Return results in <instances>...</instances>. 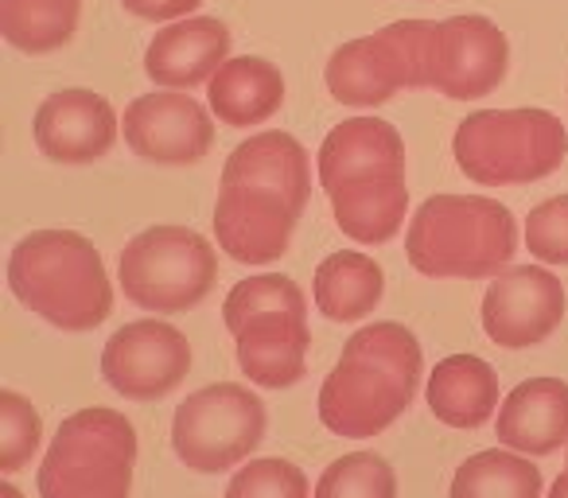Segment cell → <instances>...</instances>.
Segmentation results:
<instances>
[{
	"label": "cell",
	"mask_w": 568,
	"mask_h": 498,
	"mask_svg": "<svg viewBox=\"0 0 568 498\" xmlns=\"http://www.w3.org/2000/svg\"><path fill=\"white\" fill-rule=\"evenodd\" d=\"M510 67V43L487 17H452L436 24L428 87L452 102H475L498 90Z\"/></svg>",
	"instance_id": "30bf717a"
},
{
	"label": "cell",
	"mask_w": 568,
	"mask_h": 498,
	"mask_svg": "<svg viewBox=\"0 0 568 498\" xmlns=\"http://www.w3.org/2000/svg\"><path fill=\"white\" fill-rule=\"evenodd\" d=\"M0 498H24V495H20V490L12 487V482H0Z\"/></svg>",
	"instance_id": "d6a6232c"
},
{
	"label": "cell",
	"mask_w": 568,
	"mask_h": 498,
	"mask_svg": "<svg viewBox=\"0 0 568 498\" xmlns=\"http://www.w3.org/2000/svg\"><path fill=\"white\" fill-rule=\"evenodd\" d=\"M125 144L149 164H199L214 144L211 113L183 90H156L125 105L121 118Z\"/></svg>",
	"instance_id": "7c38bea8"
},
{
	"label": "cell",
	"mask_w": 568,
	"mask_h": 498,
	"mask_svg": "<svg viewBox=\"0 0 568 498\" xmlns=\"http://www.w3.org/2000/svg\"><path fill=\"white\" fill-rule=\"evenodd\" d=\"M335 226L358 245H386L397 237L409 214V187L405 180H374L358 187H343L327 195Z\"/></svg>",
	"instance_id": "603a6c76"
},
{
	"label": "cell",
	"mask_w": 568,
	"mask_h": 498,
	"mask_svg": "<svg viewBox=\"0 0 568 498\" xmlns=\"http://www.w3.org/2000/svg\"><path fill=\"white\" fill-rule=\"evenodd\" d=\"M226 498H312V490L308 475L293 459L268 456L237 467L226 487Z\"/></svg>",
	"instance_id": "f1b7e54d"
},
{
	"label": "cell",
	"mask_w": 568,
	"mask_h": 498,
	"mask_svg": "<svg viewBox=\"0 0 568 498\" xmlns=\"http://www.w3.org/2000/svg\"><path fill=\"white\" fill-rule=\"evenodd\" d=\"M312 498H397V475L378 451H351L320 475Z\"/></svg>",
	"instance_id": "4316f807"
},
{
	"label": "cell",
	"mask_w": 568,
	"mask_h": 498,
	"mask_svg": "<svg viewBox=\"0 0 568 498\" xmlns=\"http://www.w3.org/2000/svg\"><path fill=\"white\" fill-rule=\"evenodd\" d=\"M203 0H121V9L133 12L141 20H156V24H175L187 20Z\"/></svg>",
	"instance_id": "4dcf8cb0"
},
{
	"label": "cell",
	"mask_w": 568,
	"mask_h": 498,
	"mask_svg": "<svg viewBox=\"0 0 568 498\" xmlns=\"http://www.w3.org/2000/svg\"><path fill=\"white\" fill-rule=\"evenodd\" d=\"M498 444L521 456H552L568 444V382L529 378L498 405Z\"/></svg>",
	"instance_id": "ac0fdd59"
},
{
	"label": "cell",
	"mask_w": 568,
	"mask_h": 498,
	"mask_svg": "<svg viewBox=\"0 0 568 498\" xmlns=\"http://www.w3.org/2000/svg\"><path fill=\"white\" fill-rule=\"evenodd\" d=\"M82 0H0V32L24 55H51L79 32Z\"/></svg>",
	"instance_id": "cb8c5ba5"
},
{
	"label": "cell",
	"mask_w": 568,
	"mask_h": 498,
	"mask_svg": "<svg viewBox=\"0 0 568 498\" xmlns=\"http://www.w3.org/2000/svg\"><path fill=\"white\" fill-rule=\"evenodd\" d=\"M219 254L191 226H149L121 250V288L144 312H191L211 296Z\"/></svg>",
	"instance_id": "8992f818"
},
{
	"label": "cell",
	"mask_w": 568,
	"mask_h": 498,
	"mask_svg": "<svg viewBox=\"0 0 568 498\" xmlns=\"http://www.w3.org/2000/svg\"><path fill=\"white\" fill-rule=\"evenodd\" d=\"M433 35V20H397L382 32L343 43L327 59V90L335 102L358 105V110L389 102L397 90H425Z\"/></svg>",
	"instance_id": "52a82bcc"
},
{
	"label": "cell",
	"mask_w": 568,
	"mask_h": 498,
	"mask_svg": "<svg viewBox=\"0 0 568 498\" xmlns=\"http://www.w3.org/2000/svg\"><path fill=\"white\" fill-rule=\"evenodd\" d=\"M261 316H308V301H304L301 285L281 273H261V277L237 281L230 288L226 304H222V319L226 332L237 335L250 319Z\"/></svg>",
	"instance_id": "484cf974"
},
{
	"label": "cell",
	"mask_w": 568,
	"mask_h": 498,
	"mask_svg": "<svg viewBox=\"0 0 568 498\" xmlns=\"http://www.w3.org/2000/svg\"><path fill=\"white\" fill-rule=\"evenodd\" d=\"M425 370L417 335L405 324H371L343 347L335 370L320 389V420L335 436H382L413 405Z\"/></svg>",
	"instance_id": "6da1fadb"
},
{
	"label": "cell",
	"mask_w": 568,
	"mask_h": 498,
	"mask_svg": "<svg viewBox=\"0 0 568 498\" xmlns=\"http://www.w3.org/2000/svg\"><path fill=\"white\" fill-rule=\"evenodd\" d=\"M428 409L448 428H483L498 413V374L479 355H448L428 374Z\"/></svg>",
	"instance_id": "44dd1931"
},
{
	"label": "cell",
	"mask_w": 568,
	"mask_h": 498,
	"mask_svg": "<svg viewBox=\"0 0 568 498\" xmlns=\"http://www.w3.org/2000/svg\"><path fill=\"white\" fill-rule=\"evenodd\" d=\"M268 413L250 386L219 382V386L195 389L172 417V448L180 464L199 475H219L245 464L261 440H265Z\"/></svg>",
	"instance_id": "ba28073f"
},
{
	"label": "cell",
	"mask_w": 568,
	"mask_h": 498,
	"mask_svg": "<svg viewBox=\"0 0 568 498\" xmlns=\"http://www.w3.org/2000/svg\"><path fill=\"white\" fill-rule=\"evenodd\" d=\"M316 167L324 195L374 180H405V141L389 121L351 118L324 136Z\"/></svg>",
	"instance_id": "5bb4252c"
},
{
	"label": "cell",
	"mask_w": 568,
	"mask_h": 498,
	"mask_svg": "<svg viewBox=\"0 0 568 498\" xmlns=\"http://www.w3.org/2000/svg\"><path fill=\"white\" fill-rule=\"evenodd\" d=\"M549 498H568V467H565V471L557 475V482H552Z\"/></svg>",
	"instance_id": "1f68e13d"
},
{
	"label": "cell",
	"mask_w": 568,
	"mask_h": 498,
	"mask_svg": "<svg viewBox=\"0 0 568 498\" xmlns=\"http://www.w3.org/2000/svg\"><path fill=\"white\" fill-rule=\"evenodd\" d=\"M36 149L55 164H94L118 144L121 121L94 90H59L36 110Z\"/></svg>",
	"instance_id": "4fadbf2b"
},
{
	"label": "cell",
	"mask_w": 568,
	"mask_h": 498,
	"mask_svg": "<svg viewBox=\"0 0 568 498\" xmlns=\"http://www.w3.org/2000/svg\"><path fill=\"white\" fill-rule=\"evenodd\" d=\"M452 152L471 183L521 187L565 164L568 133L549 110H479L459 121Z\"/></svg>",
	"instance_id": "277c9868"
},
{
	"label": "cell",
	"mask_w": 568,
	"mask_h": 498,
	"mask_svg": "<svg viewBox=\"0 0 568 498\" xmlns=\"http://www.w3.org/2000/svg\"><path fill=\"white\" fill-rule=\"evenodd\" d=\"M230 59V28L219 17H187L152 35L144 74L160 90H195L219 74Z\"/></svg>",
	"instance_id": "e0dca14e"
},
{
	"label": "cell",
	"mask_w": 568,
	"mask_h": 498,
	"mask_svg": "<svg viewBox=\"0 0 568 498\" xmlns=\"http://www.w3.org/2000/svg\"><path fill=\"white\" fill-rule=\"evenodd\" d=\"M565 319V285L541 265L503 270L483 296V332L506 350L545 343Z\"/></svg>",
	"instance_id": "8fae6325"
},
{
	"label": "cell",
	"mask_w": 568,
	"mask_h": 498,
	"mask_svg": "<svg viewBox=\"0 0 568 498\" xmlns=\"http://www.w3.org/2000/svg\"><path fill=\"white\" fill-rule=\"evenodd\" d=\"M9 288L59 332H94L113 312V285L94 242L74 230H32L9 257Z\"/></svg>",
	"instance_id": "7a4b0ae2"
},
{
	"label": "cell",
	"mask_w": 568,
	"mask_h": 498,
	"mask_svg": "<svg viewBox=\"0 0 568 498\" xmlns=\"http://www.w3.org/2000/svg\"><path fill=\"white\" fill-rule=\"evenodd\" d=\"M301 214L261 191L222 187L214 203V237L226 257L242 265H268L288 254Z\"/></svg>",
	"instance_id": "9a60e30c"
},
{
	"label": "cell",
	"mask_w": 568,
	"mask_h": 498,
	"mask_svg": "<svg viewBox=\"0 0 568 498\" xmlns=\"http://www.w3.org/2000/svg\"><path fill=\"white\" fill-rule=\"evenodd\" d=\"M237 339V366L261 389H288L308 374V316L250 319Z\"/></svg>",
	"instance_id": "d6986e66"
},
{
	"label": "cell",
	"mask_w": 568,
	"mask_h": 498,
	"mask_svg": "<svg viewBox=\"0 0 568 498\" xmlns=\"http://www.w3.org/2000/svg\"><path fill=\"white\" fill-rule=\"evenodd\" d=\"M136 428L118 409H79L59 425L40 464V498H129Z\"/></svg>",
	"instance_id": "5b68a950"
},
{
	"label": "cell",
	"mask_w": 568,
	"mask_h": 498,
	"mask_svg": "<svg viewBox=\"0 0 568 498\" xmlns=\"http://www.w3.org/2000/svg\"><path fill=\"white\" fill-rule=\"evenodd\" d=\"M448 498H541V471L521 451H475L452 475Z\"/></svg>",
	"instance_id": "d4e9b609"
},
{
	"label": "cell",
	"mask_w": 568,
	"mask_h": 498,
	"mask_svg": "<svg viewBox=\"0 0 568 498\" xmlns=\"http://www.w3.org/2000/svg\"><path fill=\"white\" fill-rule=\"evenodd\" d=\"M386 293V273L374 257L358 254V250H339V254L324 257L312 281V296L316 308L335 324H355V319L371 316L382 304Z\"/></svg>",
	"instance_id": "7402d4cb"
},
{
	"label": "cell",
	"mask_w": 568,
	"mask_h": 498,
	"mask_svg": "<svg viewBox=\"0 0 568 498\" xmlns=\"http://www.w3.org/2000/svg\"><path fill=\"white\" fill-rule=\"evenodd\" d=\"M526 250L545 265H568V195L545 199L529 211Z\"/></svg>",
	"instance_id": "f546056e"
},
{
	"label": "cell",
	"mask_w": 568,
	"mask_h": 498,
	"mask_svg": "<svg viewBox=\"0 0 568 498\" xmlns=\"http://www.w3.org/2000/svg\"><path fill=\"white\" fill-rule=\"evenodd\" d=\"M518 222L510 206L487 195H433L405 230V257L436 281H483L510 270Z\"/></svg>",
	"instance_id": "3957f363"
},
{
	"label": "cell",
	"mask_w": 568,
	"mask_h": 498,
	"mask_svg": "<svg viewBox=\"0 0 568 498\" xmlns=\"http://www.w3.org/2000/svg\"><path fill=\"white\" fill-rule=\"evenodd\" d=\"M191 370V343L164 319H133L118 327L102 350V374L125 402H160L175 394Z\"/></svg>",
	"instance_id": "9c48e42d"
},
{
	"label": "cell",
	"mask_w": 568,
	"mask_h": 498,
	"mask_svg": "<svg viewBox=\"0 0 568 498\" xmlns=\"http://www.w3.org/2000/svg\"><path fill=\"white\" fill-rule=\"evenodd\" d=\"M43 420L28 397L4 389L0 394V471L17 475L20 467L32 464L36 448H40Z\"/></svg>",
	"instance_id": "83f0119b"
},
{
	"label": "cell",
	"mask_w": 568,
	"mask_h": 498,
	"mask_svg": "<svg viewBox=\"0 0 568 498\" xmlns=\"http://www.w3.org/2000/svg\"><path fill=\"white\" fill-rule=\"evenodd\" d=\"M211 113L230 129L265 125L284 105V74L268 59L242 55L226 59L211 82H206Z\"/></svg>",
	"instance_id": "ffe728a7"
},
{
	"label": "cell",
	"mask_w": 568,
	"mask_h": 498,
	"mask_svg": "<svg viewBox=\"0 0 568 498\" xmlns=\"http://www.w3.org/2000/svg\"><path fill=\"white\" fill-rule=\"evenodd\" d=\"M222 187H245L273 195L288 203L296 214H304L312 195V164L308 149L296 141L293 133L268 129V133H253L226 156L222 167Z\"/></svg>",
	"instance_id": "2e32d148"
}]
</instances>
